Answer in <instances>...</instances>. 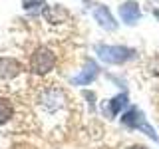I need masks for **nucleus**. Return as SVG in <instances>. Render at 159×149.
Returning a JSON list of instances; mask_svg holds the SVG:
<instances>
[{"instance_id": "2eb2a0df", "label": "nucleus", "mask_w": 159, "mask_h": 149, "mask_svg": "<svg viewBox=\"0 0 159 149\" xmlns=\"http://www.w3.org/2000/svg\"><path fill=\"white\" fill-rule=\"evenodd\" d=\"M153 16H155L157 22H159V8H153Z\"/></svg>"}, {"instance_id": "0eeeda50", "label": "nucleus", "mask_w": 159, "mask_h": 149, "mask_svg": "<svg viewBox=\"0 0 159 149\" xmlns=\"http://www.w3.org/2000/svg\"><path fill=\"white\" fill-rule=\"evenodd\" d=\"M129 106V97L125 92L117 93V96H113L111 99H107L106 103H103V115L107 119H116L117 115H121L123 111H125V107Z\"/></svg>"}, {"instance_id": "4468645a", "label": "nucleus", "mask_w": 159, "mask_h": 149, "mask_svg": "<svg viewBox=\"0 0 159 149\" xmlns=\"http://www.w3.org/2000/svg\"><path fill=\"white\" fill-rule=\"evenodd\" d=\"M127 149H147V147L145 145H129Z\"/></svg>"}, {"instance_id": "f8f14e48", "label": "nucleus", "mask_w": 159, "mask_h": 149, "mask_svg": "<svg viewBox=\"0 0 159 149\" xmlns=\"http://www.w3.org/2000/svg\"><path fill=\"white\" fill-rule=\"evenodd\" d=\"M84 97L88 99V106H89V111H96V93L93 92H84Z\"/></svg>"}, {"instance_id": "f257e3e1", "label": "nucleus", "mask_w": 159, "mask_h": 149, "mask_svg": "<svg viewBox=\"0 0 159 149\" xmlns=\"http://www.w3.org/2000/svg\"><path fill=\"white\" fill-rule=\"evenodd\" d=\"M38 111L46 117H56V115H62L64 111L68 109V97H66V92L62 88H46L40 92L38 96Z\"/></svg>"}, {"instance_id": "423d86ee", "label": "nucleus", "mask_w": 159, "mask_h": 149, "mask_svg": "<svg viewBox=\"0 0 159 149\" xmlns=\"http://www.w3.org/2000/svg\"><path fill=\"white\" fill-rule=\"evenodd\" d=\"M117 12H119V18H121V22L125 26H135L141 20V8H139L137 0H125V2H121Z\"/></svg>"}, {"instance_id": "7ed1b4c3", "label": "nucleus", "mask_w": 159, "mask_h": 149, "mask_svg": "<svg viewBox=\"0 0 159 149\" xmlns=\"http://www.w3.org/2000/svg\"><path fill=\"white\" fill-rule=\"evenodd\" d=\"M58 64V56L54 54V50H50L48 46H38L30 56V72L34 76H46L50 74Z\"/></svg>"}, {"instance_id": "f03ea898", "label": "nucleus", "mask_w": 159, "mask_h": 149, "mask_svg": "<svg viewBox=\"0 0 159 149\" xmlns=\"http://www.w3.org/2000/svg\"><path fill=\"white\" fill-rule=\"evenodd\" d=\"M96 54L102 62L109 64V66H121V64L131 62L137 56V50L129 46H111V44H96Z\"/></svg>"}, {"instance_id": "ddd939ff", "label": "nucleus", "mask_w": 159, "mask_h": 149, "mask_svg": "<svg viewBox=\"0 0 159 149\" xmlns=\"http://www.w3.org/2000/svg\"><path fill=\"white\" fill-rule=\"evenodd\" d=\"M151 72L155 74V76H159V56H157V58L151 62Z\"/></svg>"}, {"instance_id": "9b49d317", "label": "nucleus", "mask_w": 159, "mask_h": 149, "mask_svg": "<svg viewBox=\"0 0 159 149\" xmlns=\"http://www.w3.org/2000/svg\"><path fill=\"white\" fill-rule=\"evenodd\" d=\"M22 8L24 12L36 16V14H44V10L48 6H46V0H22Z\"/></svg>"}, {"instance_id": "9d476101", "label": "nucleus", "mask_w": 159, "mask_h": 149, "mask_svg": "<svg viewBox=\"0 0 159 149\" xmlns=\"http://www.w3.org/2000/svg\"><path fill=\"white\" fill-rule=\"evenodd\" d=\"M12 117H14V103L10 102V97L0 96V127L6 125Z\"/></svg>"}, {"instance_id": "39448f33", "label": "nucleus", "mask_w": 159, "mask_h": 149, "mask_svg": "<svg viewBox=\"0 0 159 149\" xmlns=\"http://www.w3.org/2000/svg\"><path fill=\"white\" fill-rule=\"evenodd\" d=\"M98 76H99L98 62H96V60H92V58H88L86 64H84V68H82V72L70 79V84H72V86H89L92 82H96Z\"/></svg>"}, {"instance_id": "6e6552de", "label": "nucleus", "mask_w": 159, "mask_h": 149, "mask_svg": "<svg viewBox=\"0 0 159 149\" xmlns=\"http://www.w3.org/2000/svg\"><path fill=\"white\" fill-rule=\"evenodd\" d=\"M22 72H24V68L16 58L0 56V79L2 82H14Z\"/></svg>"}, {"instance_id": "20e7f679", "label": "nucleus", "mask_w": 159, "mask_h": 149, "mask_svg": "<svg viewBox=\"0 0 159 149\" xmlns=\"http://www.w3.org/2000/svg\"><path fill=\"white\" fill-rule=\"evenodd\" d=\"M121 125L127 127V129H133V131L145 133V135H147L149 139H153V141H157V139H159L157 131L147 123L145 113H143L139 107H135V106H133V107H127L125 111L121 113Z\"/></svg>"}, {"instance_id": "dca6fc26", "label": "nucleus", "mask_w": 159, "mask_h": 149, "mask_svg": "<svg viewBox=\"0 0 159 149\" xmlns=\"http://www.w3.org/2000/svg\"><path fill=\"white\" fill-rule=\"evenodd\" d=\"M84 2H86V4H89V0H84Z\"/></svg>"}, {"instance_id": "1a4fd4ad", "label": "nucleus", "mask_w": 159, "mask_h": 149, "mask_svg": "<svg viewBox=\"0 0 159 149\" xmlns=\"http://www.w3.org/2000/svg\"><path fill=\"white\" fill-rule=\"evenodd\" d=\"M93 18H96V22L99 24V28L106 30V32H116L117 30V22H116V18H113V14L109 12V8L103 6V4H98V6L93 8Z\"/></svg>"}]
</instances>
